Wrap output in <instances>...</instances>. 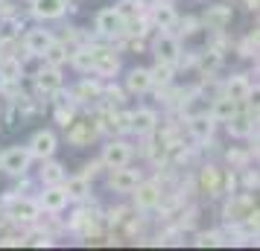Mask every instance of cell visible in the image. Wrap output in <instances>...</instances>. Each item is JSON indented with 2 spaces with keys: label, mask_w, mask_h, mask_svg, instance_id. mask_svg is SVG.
<instances>
[{
  "label": "cell",
  "mask_w": 260,
  "mask_h": 251,
  "mask_svg": "<svg viewBox=\"0 0 260 251\" xmlns=\"http://www.w3.org/2000/svg\"><path fill=\"white\" fill-rule=\"evenodd\" d=\"M152 53H155V59L164 61V64H178V59H181V41L176 35H170V32H161L152 41Z\"/></svg>",
  "instance_id": "8992f818"
},
{
  "label": "cell",
  "mask_w": 260,
  "mask_h": 251,
  "mask_svg": "<svg viewBox=\"0 0 260 251\" xmlns=\"http://www.w3.org/2000/svg\"><path fill=\"white\" fill-rule=\"evenodd\" d=\"M0 3H3V0H0Z\"/></svg>",
  "instance_id": "83f0119b"
},
{
  "label": "cell",
  "mask_w": 260,
  "mask_h": 251,
  "mask_svg": "<svg viewBox=\"0 0 260 251\" xmlns=\"http://www.w3.org/2000/svg\"><path fill=\"white\" fill-rule=\"evenodd\" d=\"M152 18H155V24H158V29H173L178 24V15L170 3H158L152 9Z\"/></svg>",
  "instance_id": "7402d4cb"
},
{
  "label": "cell",
  "mask_w": 260,
  "mask_h": 251,
  "mask_svg": "<svg viewBox=\"0 0 260 251\" xmlns=\"http://www.w3.org/2000/svg\"><path fill=\"white\" fill-rule=\"evenodd\" d=\"M38 213H41V207H38L36 199H15L12 202V210H9V216L12 219H24V222H32V219H38Z\"/></svg>",
  "instance_id": "ac0fdd59"
},
{
  "label": "cell",
  "mask_w": 260,
  "mask_h": 251,
  "mask_svg": "<svg viewBox=\"0 0 260 251\" xmlns=\"http://www.w3.org/2000/svg\"><path fill=\"white\" fill-rule=\"evenodd\" d=\"M237 108H240V102H234L231 96H225V94H222L219 99H213V105H211V111H208V114L213 117V123H225V120L231 117Z\"/></svg>",
  "instance_id": "d6986e66"
},
{
  "label": "cell",
  "mask_w": 260,
  "mask_h": 251,
  "mask_svg": "<svg viewBox=\"0 0 260 251\" xmlns=\"http://www.w3.org/2000/svg\"><path fill=\"white\" fill-rule=\"evenodd\" d=\"M129 196H135V204H138L141 210H149V207H155V204L161 202V190H158V184L143 181V178H141V184H138Z\"/></svg>",
  "instance_id": "5bb4252c"
},
{
  "label": "cell",
  "mask_w": 260,
  "mask_h": 251,
  "mask_svg": "<svg viewBox=\"0 0 260 251\" xmlns=\"http://www.w3.org/2000/svg\"><path fill=\"white\" fill-rule=\"evenodd\" d=\"M53 41H56V35H53L50 29L32 26V29H26V35H24V47H26V53H32V56H41Z\"/></svg>",
  "instance_id": "8fae6325"
},
{
  "label": "cell",
  "mask_w": 260,
  "mask_h": 251,
  "mask_svg": "<svg viewBox=\"0 0 260 251\" xmlns=\"http://www.w3.org/2000/svg\"><path fill=\"white\" fill-rule=\"evenodd\" d=\"M138 184H141V172H138V169H129V164H126V167L108 169V187L114 193H126V196H129Z\"/></svg>",
  "instance_id": "ba28073f"
},
{
  "label": "cell",
  "mask_w": 260,
  "mask_h": 251,
  "mask_svg": "<svg viewBox=\"0 0 260 251\" xmlns=\"http://www.w3.org/2000/svg\"><path fill=\"white\" fill-rule=\"evenodd\" d=\"M61 187H64V193H68V199L71 202H82L85 196L91 193V178H85L82 172L79 175H64V181H61Z\"/></svg>",
  "instance_id": "e0dca14e"
},
{
  "label": "cell",
  "mask_w": 260,
  "mask_h": 251,
  "mask_svg": "<svg viewBox=\"0 0 260 251\" xmlns=\"http://www.w3.org/2000/svg\"><path fill=\"white\" fill-rule=\"evenodd\" d=\"M36 202H38V207L47 210V213H61V210L71 204V199H68V193H64L61 184H44V190L38 193Z\"/></svg>",
  "instance_id": "5b68a950"
},
{
  "label": "cell",
  "mask_w": 260,
  "mask_h": 251,
  "mask_svg": "<svg viewBox=\"0 0 260 251\" xmlns=\"http://www.w3.org/2000/svg\"><path fill=\"white\" fill-rule=\"evenodd\" d=\"M254 123H257V111H243V105H240L231 117L225 120V129H228L231 137L243 140V137H251L254 134Z\"/></svg>",
  "instance_id": "277c9868"
},
{
  "label": "cell",
  "mask_w": 260,
  "mask_h": 251,
  "mask_svg": "<svg viewBox=\"0 0 260 251\" xmlns=\"http://www.w3.org/2000/svg\"><path fill=\"white\" fill-rule=\"evenodd\" d=\"M257 3H260V0H246V6H248V9H257Z\"/></svg>",
  "instance_id": "484cf974"
},
{
  "label": "cell",
  "mask_w": 260,
  "mask_h": 251,
  "mask_svg": "<svg viewBox=\"0 0 260 251\" xmlns=\"http://www.w3.org/2000/svg\"><path fill=\"white\" fill-rule=\"evenodd\" d=\"M18 79H24V73H21V59H0V82H18Z\"/></svg>",
  "instance_id": "cb8c5ba5"
},
{
  "label": "cell",
  "mask_w": 260,
  "mask_h": 251,
  "mask_svg": "<svg viewBox=\"0 0 260 251\" xmlns=\"http://www.w3.org/2000/svg\"><path fill=\"white\" fill-rule=\"evenodd\" d=\"M152 70L149 67H132L129 73H126V91L129 94H149L152 91Z\"/></svg>",
  "instance_id": "7c38bea8"
},
{
  "label": "cell",
  "mask_w": 260,
  "mask_h": 251,
  "mask_svg": "<svg viewBox=\"0 0 260 251\" xmlns=\"http://www.w3.org/2000/svg\"><path fill=\"white\" fill-rule=\"evenodd\" d=\"M96 32L100 35H106V38H123L126 32H129V21H126V15L120 12L117 6H106V9H100L96 12Z\"/></svg>",
  "instance_id": "6da1fadb"
},
{
  "label": "cell",
  "mask_w": 260,
  "mask_h": 251,
  "mask_svg": "<svg viewBox=\"0 0 260 251\" xmlns=\"http://www.w3.org/2000/svg\"><path fill=\"white\" fill-rule=\"evenodd\" d=\"M26 149H29L32 161L53 158V155H56V149H59V137H56V132H53V129H41V132H36L32 137H29Z\"/></svg>",
  "instance_id": "3957f363"
},
{
  "label": "cell",
  "mask_w": 260,
  "mask_h": 251,
  "mask_svg": "<svg viewBox=\"0 0 260 251\" xmlns=\"http://www.w3.org/2000/svg\"><path fill=\"white\" fill-rule=\"evenodd\" d=\"M132 146L126 144V140H108L106 146H103V158H100V164L108 169H114V167H126L132 161Z\"/></svg>",
  "instance_id": "52a82bcc"
},
{
  "label": "cell",
  "mask_w": 260,
  "mask_h": 251,
  "mask_svg": "<svg viewBox=\"0 0 260 251\" xmlns=\"http://www.w3.org/2000/svg\"><path fill=\"white\" fill-rule=\"evenodd\" d=\"M36 85H38L41 94H59L61 88H64V79H61L59 67H47V64H44V67L36 73Z\"/></svg>",
  "instance_id": "9a60e30c"
},
{
  "label": "cell",
  "mask_w": 260,
  "mask_h": 251,
  "mask_svg": "<svg viewBox=\"0 0 260 251\" xmlns=\"http://www.w3.org/2000/svg\"><path fill=\"white\" fill-rule=\"evenodd\" d=\"M170 70H173V64H164V61H158V64L152 67V82L167 85V82H170Z\"/></svg>",
  "instance_id": "d4e9b609"
},
{
  "label": "cell",
  "mask_w": 260,
  "mask_h": 251,
  "mask_svg": "<svg viewBox=\"0 0 260 251\" xmlns=\"http://www.w3.org/2000/svg\"><path fill=\"white\" fill-rule=\"evenodd\" d=\"M29 9L38 21H59L68 12V0H29Z\"/></svg>",
  "instance_id": "30bf717a"
},
{
  "label": "cell",
  "mask_w": 260,
  "mask_h": 251,
  "mask_svg": "<svg viewBox=\"0 0 260 251\" xmlns=\"http://www.w3.org/2000/svg\"><path fill=\"white\" fill-rule=\"evenodd\" d=\"M64 167H61L59 161H53V158H44V167H41V172H38V178H41V184H61L64 181Z\"/></svg>",
  "instance_id": "ffe728a7"
},
{
  "label": "cell",
  "mask_w": 260,
  "mask_h": 251,
  "mask_svg": "<svg viewBox=\"0 0 260 251\" xmlns=\"http://www.w3.org/2000/svg\"><path fill=\"white\" fill-rule=\"evenodd\" d=\"M251 91H254V88H251V82H248L243 73L228 76V79H225V85H222V94L231 96V99H234V102H240V105H243V102H248Z\"/></svg>",
  "instance_id": "4fadbf2b"
},
{
  "label": "cell",
  "mask_w": 260,
  "mask_h": 251,
  "mask_svg": "<svg viewBox=\"0 0 260 251\" xmlns=\"http://www.w3.org/2000/svg\"><path fill=\"white\" fill-rule=\"evenodd\" d=\"M0 114H3V108H0Z\"/></svg>",
  "instance_id": "4316f807"
},
{
  "label": "cell",
  "mask_w": 260,
  "mask_h": 251,
  "mask_svg": "<svg viewBox=\"0 0 260 251\" xmlns=\"http://www.w3.org/2000/svg\"><path fill=\"white\" fill-rule=\"evenodd\" d=\"M126 120H129V132L141 134V137H146V134H152L158 129V114H155L152 108H138Z\"/></svg>",
  "instance_id": "9c48e42d"
},
{
  "label": "cell",
  "mask_w": 260,
  "mask_h": 251,
  "mask_svg": "<svg viewBox=\"0 0 260 251\" xmlns=\"http://www.w3.org/2000/svg\"><path fill=\"white\" fill-rule=\"evenodd\" d=\"M29 167H32V155H29L26 146H9V149L0 152V169H3L6 175L21 178V175L29 172Z\"/></svg>",
  "instance_id": "7a4b0ae2"
},
{
  "label": "cell",
  "mask_w": 260,
  "mask_h": 251,
  "mask_svg": "<svg viewBox=\"0 0 260 251\" xmlns=\"http://www.w3.org/2000/svg\"><path fill=\"white\" fill-rule=\"evenodd\" d=\"M71 61H73V67L76 70H94V61H96V50L94 47H79L76 53H71Z\"/></svg>",
  "instance_id": "603a6c76"
},
{
  "label": "cell",
  "mask_w": 260,
  "mask_h": 251,
  "mask_svg": "<svg viewBox=\"0 0 260 251\" xmlns=\"http://www.w3.org/2000/svg\"><path fill=\"white\" fill-rule=\"evenodd\" d=\"M187 132L196 144H208L213 134V117L211 114H196V117L187 120Z\"/></svg>",
  "instance_id": "2e32d148"
},
{
  "label": "cell",
  "mask_w": 260,
  "mask_h": 251,
  "mask_svg": "<svg viewBox=\"0 0 260 251\" xmlns=\"http://www.w3.org/2000/svg\"><path fill=\"white\" fill-rule=\"evenodd\" d=\"M68 56H71V53H68V47H64L61 41H53V44L41 53V61H44L47 67H61V64L68 61Z\"/></svg>",
  "instance_id": "44dd1931"
}]
</instances>
